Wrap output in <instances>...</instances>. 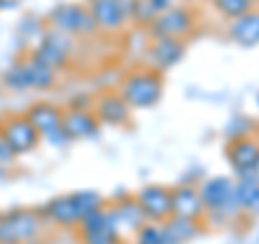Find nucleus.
Returning a JSON list of instances; mask_svg holds the SVG:
<instances>
[{"label":"nucleus","mask_w":259,"mask_h":244,"mask_svg":"<svg viewBox=\"0 0 259 244\" xmlns=\"http://www.w3.org/2000/svg\"><path fill=\"white\" fill-rule=\"evenodd\" d=\"M197 190L205 208V218H203L205 227L212 223L216 227H231L240 218H244L236 201V182L231 177L227 175L205 177L201 184H197Z\"/></svg>","instance_id":"1"},{"label":"nucleus","mask_w":259,"mask_h":244,"mask_svg":"<svg viewBox=\"0 0 259 244\" xmlns=\"http://www.w3.org/2000/svg\"><path fill=\"white\" fill-rule=\"evenodd\" d=\"M102 208H106V199L97 190H78L50 199L41 208V216L61 229H76L82 218Z\"/></svg>","instance_id":"2"},{"label":"nucleus","mask_w":259,"mask_h":244,"mask_svg":"<svg viewBox=\"0 0 259 244\" xmlns=\"http://www.w3.org/2000/svg\"><path fill=\"white\" fill-rule=\"evenodd\" d=\"M117 91L132 110H147L158 106L164 95V76L147 67H136L123 76Z\"/></svg>","instance_id":"3"},{"label":"nucleus","mask_w":259,"mask_h":244,"mask_svg":"<svg viewBox=\"0 0 259 244\" xmlns=\"http://www.w3.org/2000/svg\"><path fill=\"white\" fill-rule=\"evenodd\" d=\"M59 80V71L46 67L32 56L15 61L5 74V85L13 91H50Z\"/></svg>","instance_id":"4"},{"label":"nucleus","mask_w":259,"mask_h":244,"mask_svg":"<svg viewBox=\"0 0 259 244\" xmlns=\"http://www.w3.org/2000/svg\"><path fill=\"white\" fill-rule=\"evenodd\" d=\"M44 216L39 210L18 208L0 214V244H30L44 231Z\"/></svg>","instance_id":"5"},{"label":"nucleus","mask_w":259,"mask_h":244,"mask_svg":"<svg viewBox=\"0 0 259 244\" xmlns=\"http://www.w3.org/2000/svg\"><path fill=\"white\" fill-rule=\"evenodd\" d=\"M197 11L188 5H173L166 11L158 13V18L147 28L149 39H177L186 42L197 30Z\"/></svg>","instance_id":"6"},{"label":"nucleus","mask_w":259,"mask_h":244,"mask_svg":"<svg viewBox=\"0 0 259 244\" xmlns=\"http://www.w3.org/2000/svg\"><path fill=\"white\" fill-rule=\"evenodd\" d=\"M48 26L69 37H89L97 32V26L89 7L78 3L56 5L50 11V15H48Z\"/></svg>","instance_id":"7"},{"label":"nucleus","mask_w":259,"mask_h":244,"mask_svg":"<svg viewBox=\"0 0 259 244\" xmlns=\"http://www.w3.org/2000/svg\"><path fill=\"white\" fill-rule=\"evenodd\" d=\"M71 54H74V37L63 35L59 30L48 28L39 44L32 50V59H37L39 63H44L46 67H50L54 71H61L69 65Z\"/></svg>","instance_id":"8"},{"label":"nucleus","mask_w":259,"mask_h":244,"mask_svg":"<svg viewBox=\"0 0 259 244\" xmlns=\"http://www.w3.org/2000/svg\"><path fill=\"white\" fill-rule=\"evenodd\" d=\"M76 235L80 244H125L123 235L112 223L108 206L82 218V223L76 227Z\"/></svg>","instance_id":"9"},{"label":"nucleus","mask_w":259,"mask_h":244,"mask_svg":"<svg viewBox=\"0 0 259 244\" xmlns=\"http://www.w3.org/2000/svg\"><path fill=\"white\" fill-rule=\"evenodd\" d=\"M89 11L100 32L121 35L130 26L127 0H89Z\"/></svg>","instance_id":"10"},{"label":"nucleus","mask_w":259,"mask_h":244,"mask_svg":"<svg viewBox=\"0 0 259 244\" xmlns=\"http://www.w3.org/2000/svg\"><path fill=\"white\" fill-rule=\"evenodd\" d=\"M136 203L141 206L145 221L162 225L173 216V206H171V186L162 184H147L134 194Z\"/></svg>","instance_id":"11"},{"label":"nucleus","mask_w":259,"mask_h":244,"mask_svg":"<svg viewBox=\"0 0 259 244\" xmlns=\"http://www.w3.org/2000/svg\"><path fill=\"white\" fill-rule=\"evenodd\" d=\"M184 54H186V42H177V39H147L143 67L158 71V74H164V71L173 69L184 59Z\"/></svg>","instance_id":"12"},{"label":"nucleus","mask_w":259,"mask_h":244,"mask_svg":"<svg viewBox=\"0 0 259 244\" xmlns=\"http://www.w3.org/2000/svg\"><path fill=\"white\" fill-rule=\"evenodd\" d=\"M3 143L15 156H22V153H30L32 149H37L41 136L30 126L26 115H13L3 121Z\"/></svg>","instance_id":"13"},{"label":"nucleus","mask_w":259,"mask_h":244,"mask_svg":"<svg viewBox=\"0 0 259 244\" xmlns=\"http://www.w3.org/2000/svg\"><path fill=\"white\" fill-rule=\"evenodd\" d=\"M93 115L100 126L110 128H125L132 119V108L119 95V91H104L93 100Z\"/></svg>","instance_id":"14"},{"label":"nucleus","mask_w":259,"mask_h":244,"mask_svg":"<svg viewBox=\"0 0 259 244\" xmlns=\"http://www.w3.org/2000/svg\"><path fill=\"white\" fill-rule=\"evenodd\" d=\"M225 158L233 169L236 177L253 175V169L259 160V136L240 138V141H229L225 147Z\"/></svg>","instance_id":"15"},{"label":"nucleus","mask_w":259,"mask_h":244,"mask_svg":"<svg viewBox=\"0 0 259 244\" xmlns=\"http://www.w3.org/2000/svg\"><path fill=\"white\" fill-rule=\"evenodd\" d=\"M108 212L112 216V223L117 225L119 233L123 235V240H125L127 233L134 235L145 223H147L141 206L134 199V194H121L117 201H112V206H108Z\"/></svg>","instance_id":"16"},{"label":"nucleus","mask_w":259,"mask_h":244,"mask_svg":"<svg viewBox=\"0 0 259 244\" xmlns=\"http://www.w3.org/2000/svg\"><path fill=\"white\" fill-rule=\"evenodd\" d=\"M63 110L52 102H37L24 112L30 126L37 130V134L41 136V141H48L50 136L63 130Z\"/></svg>","instance_id":"17"},{"label":"nucleus","mask_w":259,"mask_h":244,"mask_svg":"<svg viewBox=\"0 0 259 244\" xmlns=\"http://www.w3.org/2000/svg\"><path fill=\"white\" fill-rule=\"evenodd\" d=\"M171 206H173V216L203 223L205 208H203V201L199 197L197 186H190V184L173 186L171 188Z\"/></svg>","instance_id":"18"},{"label":"nucleus","mask_w":259,"mask_h":244,"mask_svg":"<svg viewBox=\"0 0 259 244\" xmlns=\"http://www.w3.org/2000/svg\"><path fill=\"white\" fill-rule=\"evenodd\" d=\"M63 132L69 141H82V138L97 136L100 121L93 115V110L80 108H65L63 110Z\"/></svg>","instance_id":"19"},{"label":"nucleus","mask_w":259,"mask_h":244,"mask_svg":"<svg viewBox=\"0 0 259 244\" xmlns=\"http://www.w3.org/2000/svg\"><path fill=\"white\" fill-rule=\"evenodd\" d=\"M227 37L240 48L259 46V7H253L244 15L227 24Z\"/></svg>","instance_id":"20"},{"label":"nucleus","mask_w":259,"mask_h":244,"mask_svg":"<svg viewBox=\"0 0 259 244\" xmlns=\"http://www.w3.org/2000/svg\"><path fill=\"white\" fill-rule=\"evenodd\" d=\"M205 231V225L201 221L171 216L166 223H162V244H188L197 240Z\"/></svg>","instance_id":"21"},{"label":"nucleus","mask_w":259,"mask_h":244,"mask_svg":"<svg viewBox=\"0 0 259 244\" xmlns=\"http://www.w3.org/2000/svg\"><path fill=\"white\" fill-rule=\"evenodd\" d=\"M236 201L246 221L259 218V182L253 175L236 177Z\"/></svg>","instance_id":"22"},{"label":"nucleus","mask_w":259,"mask_h":244,"mask_svg":"<svg viewBox=\"0 0 259 244\" xmlns=\"http://www.w3.org/2000/svg\"><path fill=\"white\" fill-rule=\"evenodd\" d=\"M127 7H130V24H134L136 28L147 30L153 24V20L158 18V11L153 9L149 0H127Z\"/></svg>","instance_id":"23"},{"label":"nucleus","mask_w":259,"mask_h":244,"mask_svg":"<svg viewBox=\"0 0 259 244\" xmlns=\"http://www.w3.org/2000/svg\"><path fill=\"white\" fill-rule=\"evenodd\" d=\"M225 136H227V141H240V138L259 136V124L250 117L238 115V117L229 119V124L225 126Z\"/></svg>","instance_id":"24"},{"label":"nucleus","mask_w":259,"mask_h":244,"mask_svg":"<svg viewBox=\"0 0 259 244\" xmlns=\"http://www.w3.org/2000/svg\"><path fill=\"white\" fill-rule=\"evenodd\" d=\"M207 3L218 15H221V18L229 20V22L253 9V5L246 3V0H207Z\"/></svg>","instance_id":"25"},{"label":"nucleus","mask_w":259,"mask_h":244,"mask_svg":"<svg viewBox=\"0 0 259 244\" xmlns=\"http://www.w3.org/2000/svg\"><path fill=\"white\" fill-rule=\"evenodd\" d=\"M132 238H134V244H162V225L145 223Z\"/></svg>","instance_id":"26"},{"label":"nucleus","mask_w":259,"mask_h":244,"mask_svg":"<svg viewBox=\"0 0 259 244\" xmlns=\"http://www.w3.org/2000/svg\"><path fill=\"white\" fill-rule=\"evenodd\" d=\"M13 162H15V153L7 147L3 143V138H0V167H9Z\"/></svg>","instance_id":"27"},{"label":"nucleus","mask_w":259,"mask_h":244,"mask_svg":"<svg viewBox=\"0 0 259 244\" xmlns=\"http://www.w3.org/2000/svg\"><path fill=\"white\" fill-rule=\"evenodd\" d=\"M149 3L153 5V9H156L158 13L162 11H166L168 7H173V0H149Z\"/></svg>","instance_id":"28"},{"label":"nucleus","mask_w":259,"mask_h":244,"mask_svg":"<svg viewBox=\"0 0 259 244\" xmlns=\"http://www.w3.org/2000/svg\"><path fill=\"white\" fill-rule=\"evenodd\" d=\"M253 177L259 182V160H257V165H255V169H253Z\"/></svg>","instance_id":"29"},{"label":"nucleus","mask_w":259,"mask_h":244,"mask_svg":"<svg viewBox=\"0 0 259 244\" xmlns=\"http://www.w3.org/2000/svg\"><path fill=\"white\" fill-rule=\"evenodd\" d=\"M246 3H250L253 7H257V5H259V0H246Z\"/></svg>","instance_id":"30"},{"label":"nucleus","mask_w":259,"mask_h":244,"mask_svg":"<svg viewBox=\"0 0 259 244\" xmlns=\"http://www.w3.org/2000/svg\"><path fill=\"white\" fill-rule=\"evenodd\" d=\"M0 138H3V121H0Z\"/></svg>","instance_id":"31"},{"label":"nucleus","mask_w":259,"mask_h":244,"mask_svg":"<svg viewBox=\"0 0 259 244\" xmlns=\"http://www.w3.org/2000/svg\"><path fill=\"white\" fill-rule=\"evenodd\" d=\"M257 106H259V95H257Z\"/></svg>","instance_id":"32"}]
</instances>
